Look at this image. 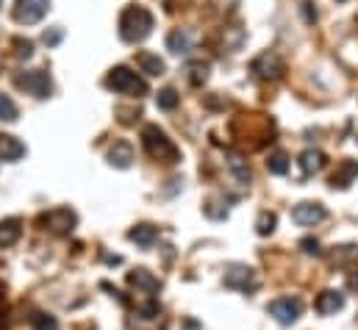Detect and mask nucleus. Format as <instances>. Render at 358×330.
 Returning <instances> with one entry per match:
<instances>
[{
    "mask_svg": "<svg viewBox=\"0 0 358 330\" xmlns=\"http://www.w3.org/2000/svg\"><path fill=\"white\" fill-rule=\"evenodd\" d=\"M153 25H156L153 14H150L145 6L131 3V6H125L122 14H120V39L128 42V45L145 42V39L153 34Z\"/></svg>",
    "mask_w": 358,
    "mask_h": 330,
    "instance_id": "f257e3e1",
    "label": "nucleus"
},
{
    "mask_svg": "<svg viewBox=\"0 0 358 330\" xmlns=\"http://www.w3.org/2000/svg\"><path fill=\"white\" fill-rule=\"evenodd\" d=\"M142 148L148 150V156L164 162V164H178L180 153L173 145V139L159 128V125H145L142 128Z\"/></svg>",
    "mask_w": 358,
    "mask_h": 330,
    "instance_id": "f03ea898",
    "label": "nucleus"
},
{
    "mask_svg": "<svg viewBox=\"0 0 358 330\" xmlns=\"http://www.w3.org/2000/svg\"><path fill=\"white\" fill-rule=\"evenodd\" d=\"M106 89L108 92H114V94H128V97H145L148 94V83L145 78H139L131 67H114V70H108V76H106Z\"/></svg>",
    "mask_w": 358,
    "mask_h": 330,
    "instance_id": "7ed1b4c3",
    "label": "nucleus"
},
{
    "mask_svg": "<svg viewBox=\"0 0 358 330\" xmlns=\"http://www.w3.org/2000/svg\"><path fill=\"white\" fill-rule=\"evenodd\" d=\"M14 86L36 100H45L50 97L53 92V81H50V73L48 70H25V73H17L14 76Z\"/></svg>",
    "mask_w": 358,
    "mask_h": 330,
    "instance_id": "20e7f679",
    "label": "nucleus"
},
{
    "mask_svg": "<svg viewBox=\"0 0 358 330\" xmlns=\"http://www.w3.org/2000/svg\"><path fill=\"white\" fill-rule=\"evenodd\" d=\"M39 222L45 225V231H50V234H56V236H67V234H73L76 231V225H78V214L73 211V208H50V211H45L42 217H39Z\"/></svg>",
    "mask_w": 358,
    "mask_h": 330,
    "instance_id": "39448f33",
    "label": "nucleus"
},
{
    "mask_svg": "<svg viewBox=\"0 0 358 330\" xmlns=\"http://www.w3.org/2000/svg\"><path fill=\"white\" fill-rule=\"evenodd\" d=\"M222 280H225L228 289H234V292H245V294L259 289V275H256V269H250L248 264H228Z\"/></svg>",
    "mask_w": 358,
    "mask_h": 330,
    "instance_id": "423d86ee",
    "label": "nucleus"
},
{
    "mask_svg": "<svg viewBox=\"0 0 358 330\" xmlns=\"http://www.w3.org/2000/svg\"><path fill=\"white\" fill-rule=\"evenodd\" d=\"M128 286L139 294V303H136V306H142V303H148V300H156V292L162 289V280H159L150 269L139 266V269L128 272Z\"/></svg>",
    "mask_w": 358,
    "mask_h": 330,
    "instance_id": "0eeeda50",
    "label": "nucleus"
},
{
    "mask_svg": "<svg viewBox=\"0 0 358 330\" xmlns=\"http://www.w3.org/2000/svg\"><path fill=\"white\" fill-rule=\"evenodd\" d=\"M267 314L278 325H294L303 314V300L300 297H278L267 306Z\"/></svg>",
    "mask_w": 358,
    "mask_h": 330,
    "instance_id": "6e6552de",
    "label": "nucleus"
},
{
    "mask_svg": "<svg viewBox=\"0 0 358 330\" xmlns=\"http://www.w3.org/2000/svg\"><path fill=\"white\" fill-rule=\"evenodd\" d=\"M250 73H253L256 78H262V81H278V78H283L286 64H283V59H280L278 53L264 50L262 56H256V59L250 62Z\"/></svg>",
    "mask_w": 358,
    "mask_h": 330,
    "instance_id": "1a4fd4ad",
    "label": "nucleus"
},
{
    "mask_svg": "<svg viewBox=\"0 0 358 330\" xmlns=\"http://www.w3.org/2000/svg\"><path fill=\"white\" fill-rule=\"evenodd\" d=\"M50 11V0H17L14 3V20L20 25H36Z\"/></svg>",
    "mask_w": 358,
    "mask_h": 330,
    "instance_id": "9d476101",
    "label": "nucleus"
},
{
    "mask_svg": "<svg viewBox=\"0 0 358 330\" xmlns=\"http://www.w3.org/2000/svg\"><path fill=\"white\" fill-rule=\"evenodd\" d=\"M325 217H328L325 206H322V203H314V200L297 203V206L292 208V220H294L297 225H320Z\"/></svg>",
    "mask_w": 358,
    "mask_h": 330,
    "instance_id": "9b49d317",
    "label": "nucleus"
},
{
    "mask_svg": "<svg viewBox=\"0 0 358 330\" xmlns=\"http://www.w3.org/2000/svg\"><path fill=\"white\" fill-rule=\"evenodd\" d=\"M314 308H317V314L331 317V314H336V311L345 308V294H342V292H334V289H325V292L317 294Z\"/></svg>",
    "mask_w": 358,
    "mask_h": 330,
    "instance_id": "f8f14e48",
    "label": "nucleus"
},
{
    "mask_svg": "<svg viewBox=\"0 0 358 330\" xmlns=\"http://www.w3.org/2000/svg\"><path fill=\"white\" fill-rule=\"evenodd\" d=\"M297 164H300V178L306 180V178H311V175L322 172V166H325V153H322V150L308 148V150H303V153H300Z\"/></svg>",
    "mask_w": 358,
    "mask_h": 330,
    "instance_id": "ddd939ff",
    "label": "nucleus"
},
{
    "mask_svg": "<svg viewBox=\"0 0 358 330\" xmlns=\"http://www.w3.org/2000/svg\"><path fill=\"white\" fill-rule=\"evenodd\" d=\"M356 178H358V162L345 159L342 164L336 166V172L331 175V189H350Z\"/></svg>",
    "mask_w": 358,
    "mask_h": 330,
    "instance_id": "4468645a",
    "label": "nucleus"
},
{
    "mask_svg": "<svg viewBox=\"0 0 358 330\" xmlns=\"http://www.w3.org/2000/svg\"><path fill=\"white\" fill-rule=\"evenodd\" d=\"M192 48H194V39H192V34H189L186 28H173V31L167 34V50H170V53H176V56H189Z\"/></svg>",
    "mask_w": 358,
    "mask_h": 330,
    "instance_id": "2eb2a0df",
    "label": "nucleus"
},
{
    "mask_svg": "<svg viewBox=\"0 0 358 330\" xmlns=\"http://www.w3.org/2000/svg\"><path fill=\"white\" fill-rule=\"evenodd\" d=\"M106 159H108V164L117 166V169H128V166L134 164V148H131V142H114L108 148Z\"/></svg>",
    "mask_w": 358,
    "mask_h": 330,
    "instance_id": "dca6fc26",
    "label": "nucleus"
},
{
    "mask_svg": "<svg viewBox=\"0 0 358 330\" xmlns=\"http://www.w3.org/2000/svg\"><path fill=\"white\" fill-rule=\"evenodd\" d=\"M128 239L134 242V245H139V248H153L156 245V239H159V228L156 225H150V222H142V225H134L131 231H128Z\"/></svg>",
    "mask_w": 358,
    "mask_h": 330,
    "instance_id": "f3484780",
    "label": "nucleus"
},
{
    "mask_svg": "<svg viewBox=\"0 0 358 330\" xmlns=\"http://www.w3.org/2000/svg\"><path fill=\"white\" fill-rule=\"evenodd\" d=\"M136 67H139L142 73L153 76V78H159V76H164V73H167L164 59H159L156 53H148V50H139V53H136Z\"/></svg>",
    "mask_w": 358,
    "mask_h": 330,
    "instance_id": "a211bd4d",
    "label": "nucleus"
},
{
    "mask_svg": "<svg viewBox=\"0 0 358 330\" xmlns=\"http://www.w3.org/2000/svg\"><path fill=\"white\" fill-rule=\"evenodd\" d=\"M22 156H25V145H22L20 139L8 136V134H0V162L14 164V162H20Z\"/></svg>",
    "mask_w": 358,
    "mask_h": 330,
    "instance_id": "6ab92c4d",
    "label": "nucleus"
},
{
    "mask_svg": "<svg viewBox=\"0 0 358 330\" xmlns=\"http://www.w3.org/2000/svg\"><path fill=\"white\" fill-rule=\"evenodd\" d=\"M22 234V222L17 217H8V220H0V248H11L17 245Z\"/></svg>",
    "mask_w": 358,
    "mask_h": 330,
    "instance_id": "aec40b11",
    "label": "nucleus"
},
{
    "mask_svg": "<svg viewBox=\"0 0 358 330\" xmlns=\"http://www.w3.org/2000/svg\"><path fill=\"white\" fill-rule=\"evenodd\" d=\"M225 162H228V169L234 172V178H236L242 186H250V180H253V172H250L248 162H245L239 153H228V156H225Z\"/></svg>",
    "mask_w": 358,
    "mask_h": 330,
    "instance_id": "412c9836",
    "label": "nucleus"
},
{
    "mask_svg": "<svg viewBox=\"0 0 358 330\" xmlns=\"http://www.w3.org/2000/svg\"><path fill=\"white\" fill-rule=\"evenodd\" d=\"M245 39H248V34H245V28H239V25H228L225 34H222V42H225V50H228V53H236V50L245 45Z\"/></svg>",
    "mask_w": 358,
    "mask_h": 330,
    "instance_id": "4be33fe9",
    "label": "nucleus"
},
{
    "mask_svg": "<svg viewBox=\"0 0 358 330\" xmlns=\"http://www.w3.org/2000/svg\"><path fill=\"white\" fill-rule=\"evenodd\" d=\"M186 73H189V83L192 86H203V83L208 81V64L206 62H189Z\"/></svg>",
    "mask_w": 358,
    "mask_h": 330,
    "instance_id": "5701e85b",
    "label": "nucleus"
},
{
    "mask_svg": "<svg viewBox=\"0 0 358 330\" xmlns=\"http://www.w3.org/2000/svg\"><path fill=\"white\" fill-rule=\"evenodd\" d=\"M180 94L173 89V86H167V89H162L159 94H156V106L162 108V111H173L176 106H178Z\"/></svg>",
    "mask_w": 358,
    "mask_h": 330,
    "instance_id": "b1692460",
    "label": "nucleus"
},
{
    "mask_svg": "<svg viewBox=\"0 0 358 330\" xmlns=\"http://www.w3.org/2000/svg\"><path fill=\"white\" fill-rule=\"evenodd\" d=\"M267 169L272 172V175H286V172H289V156H286L283 150H275V153H269Z\"/></svg>",
    "mask_w": 358,
    "mask_h": 330,
    "instance_id": "393cba45",
    "label": "nucleus"
},
{
    "mask_svg": "<svg viewBox=\"0 0 358 330\" xmlns=\"http://www.w3.org/2000/svg\"><path fill=\"white\" fill-rule=\"evenodd\" d=\"M275 225H278V217L272 211H262L259 220H256V234L259 236H269V234H275Z\"/></svg>",
    "mask_w": 358,
    "mask_h": 330,
    "instance_id": "a878e982",
    "label": "nucleus"
},
{
    "mask_svg": "<svg viewBox=\"0 0 358 330\" xmlns=\"http://www.w3.org/2000/svg\"><path fill=\"white\" fill-rule=\"evenodd\" d=\"M17 117H20V111H17L14 100H11L8 94L0 92V122H14Z\"/></svg>",
    "mask_w": 358,
    "mask_h": 330,
    "instance_id": "bb28decb",
    "label": "nucleus"
},
{
    "mask_svg": "<svg viewBox=\"0 0 358 330\" xmlns=\"http://www.w3.org/2000/svg\"><path fill=\"white\" fill-rule=\"evenodd\" d=\"M14 56H17V59H31V56H34V42L17 36V39H14Z\"/></svg>",
    "mask_w": 358,
    "mask_h": 330,
    "instance_id": "cd10ccee",
    "label": "nucleus"
},
{
    "mask_svg": "<svg viewBox=\"0 0 358 330\" xmlns=\"http://www.w3.org/2000/svg\"><path fill=\"white\" fill-rule=\"evenodd\" d=\"M336 252L331 255V261L334 264H345V261H350V258H356L358 255V248L356 245H345V248H334Z\"/></svg>",
    "mask_w": 358,
    "mask_h": 330,
    "instance_id": "c85d7f7f",
    "label": "nucleus"
},
{
    "mask_svg": "<svg viewBox=\"0 0 358 330\" xmlns=\"http://www.w3.org/2000/svg\"><path fill=\"white\" fill-rule=\"evenodd\" d=\"M34 330H59V322L50 314H36L34 317Z\"/></svg>",
    "mask_w": 358,
    "mask_h": 330,
    "instance_id": "c756f323",
    "label": "nucleus"
},
{
    "mask_svg": "<svg viewBox=\"0 0 358 330\" xmlns=\"http://www.w3.org/2000/svg\"><path fill=\"white\" fill-rule=\"evenodd\" d=\"M62 36H64V31H62V28H53V31H45V34H42L45 45H59V42H62Z\"/></svg>",
    "mask_w": 358,
    "mask_h": 330,
    "instance_id": "7c9ffc66",
    "label": "nucleus"
},
{
    "mask_svg": "<svg viewBox=\"0 0 358 330\" xmlns=\"http://www.w3.org/2000/svg\"><path fill=\"white\" fill-rule=\"evenodd\" d=\"M300 248H303V252H308V255H320V252H322L317 239H303V242H300Z\"/></svg>",
    "mask_w": 358,
    "mask_h": 330,
    "instance_id": "2f4dec72",
    "label": "nucleus"
},
{
    "mask_svg": "<svg viewBox=\"0 0 358 330\" xmlns=\"http://www.w3.org/2000/svg\"><path fill=\"white\" fill-rule=\"evenodd\" d=\"M303 11H306V20H308V22H314V20H317V8H311V3H308V0L303 3Z\"/></svg>",
    "mask_w": 358,
    "mask_h": 330,
    "instance_id": "473e14b6",
    "label": "nucleus"
},
{
    "mask_svg": "<svg viewBox=\"0 0 358 330\" xmlns=\"http://www.w3.org/2000/svg\"><path fill=\"white\" fill-rule=\"evenodd\" d=\"M106 261H108V264H122V258H120V255H106Z\"/></svg>",
    "mask_w": 358,
    "mask_h": 330,
    "instance_id": "72a5a7b5",
    "label": "nucleus"
},
{
    "mask_svg": "<svg viewBox=\"0 0 358 330\" xmlns=\"http://www.w3.org/2000/svg\"><path fill=\"white\" fill-rule=\"evenodd\" d=\"M183 328H186V330H197V322H192V320H189V322H186Z\"/></svg>",
    "mask_w": 358,
    "mask_h": 330,
    "instance_id": "f704fd0d",
    "label": "nucleus"
},
{
    "mask_svg": "<svg viewBox=\"0 0 358 330\" xmlns=\"http://www.w3.org/2000/svg\"><path fill=\"white\" fill-rule=\"evenodd\" d=\"M350 289H358V278H356V275L350 278Z\"/></svg>",
    "mask_w": 358,
    "mask_h": 330,
    "instance_id": "c9c22d12",
    "label": "nucleus"
},
{
    "mask_svg": "<svg viewBox=\"0 0 358 330\" xmlns=\"http://www.w3.org/2000/svg\"><path fill=\"white\" fill-rule=\"evenodd\" d=\"M336 3H348V0H336Z\"/></svg>",
    "mask_w": 358,
    "mask_h": 330,
    "instance_id": "e433bc0d",
    "label": "nucleus"
},
{
    "mask_svg": "<svg viewBox=\"0 0 358 330\" xmlns=\"http://www.w3.org/2000/svg\"><path fill=\"white\" fill-rule=\"evenodd\" d=\"M0 6H3V0H0Z\"/></svg>",
    "mask_w": 358,
    "mask_h": 330,
    "instance_id": "4c0bfd02",
    "label": "nucleus"
},
{
    "mask_svg": "<svg viewBox=\"0 0 358 330\" xmlns=\"http://www.w3.org/2000/svg\"><path fill=\"white\" fill-rule=\"evenodd\" d=\"M0 64H3V62H0Z\"/></svg>",
    "mask_w": 358,
    "mask_h": 330,
    "instance_id": "58836bf2",
    "label": "nucleus"
},
{
    "mask_svg": "<svg viewBox=\"0 0 358 330\" xmlns=\"http://www.w3.org/2000/svg\"><path fill=\"white\" fill-rule=\"evenodd\" d=\"M356 142H358V139H356Z\"/></svg>",
    "mask_w": 358,
    "mask_h": 330,
    "instance_id": "ea45409f",
    "label": "nucleus"
}]
</instances>
